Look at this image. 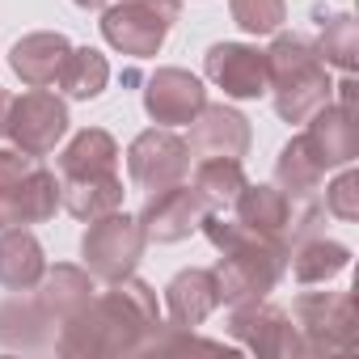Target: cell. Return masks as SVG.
<instances>
[{
    "label": "cell",
    "instance_id": "cell-1",
    "mask_svg": "<svg viewBox=\"0 0 359 359\" xmlns=\"http://www.w3.org/2000/svg\"><path fill=\"white\" fill-rule=\"evenodd\" d=\"M165 330L156 292L123 275L110 283V292L93 296L76 317H68L55 334V351L68 359H102V355H140L156 334Z\"/></svg>",
    "mask_w": 359,
    "mask_h": 359
},
{
    "label": "cell",
    "instance_id": "cell-2",
    "mask_svg": "<svg viewBox=\"0 0 359 359\" xmlns=\"http://www.w3.org/2000/svg\"><path fill=\"white\" fill-rule=\"evenodd\" d=\"M203 237L220 250V262L212 266L216 275V292H220V304H245V300H266L283 271H287V250L250 233L241 220H224L220 212H208L203 216Z\"/></svg>",
    "mask_w": 359,
    "mask_h": 359
},
{
    "label": "cell",
    "instance_id": "cell-3",
    "mask_svg": "<svg viewBox=\"0 0 359 359\" xmlns=\"http://www.w3.org/2000/svg\"><path fill=\"white\" fill-rule=\"evenodd\" d=\"M266 93L275 97V114L283 123H304L334 97L330 68L304 34H275V43L266 47Z\"/></svg>",
    "mask_w": 359,
    "mask_h": 359
},
{
    "label": "cell",
    "instance_id": "cell-4",
    "mask_svg": "<svg viewBox=\"0 0 359 359\" xmlns=\"http://www.w3.org/2000/svg\"><path fill=\"white\" fill-rule=\"evenodd\" d=\"M60 212V177L22 148H0V229L47 224Z\"/></svg>",
    "mask_w": 359,
    "mask_h": 359
},
{
    "label": "cell",
    "instance_id": "cell-5",
    "mask_svg": "<svg viewBox=\"0 0 359 359\" xmlns=\"http://www.w3.org/2000/svg\"><path fill=\"white\" fill-rule=\"evenodd\" d=\"M177 18L182 0H118L102 13V39L131 60H148L161 51Z\"/></svg>",
    "mask_w": 359,
    "mask_h": 359
},
{
    "label": "cell",
    "instance_id": "cell-6",
    "mask_svg": "<svg viewBox=\"0 0 359 359\" xmlns=\"http://www.w3.org/2000/svg\"><path fill=\"white\" fill-rule=\"evenodd\" d=\"M292 325L300 355H334L355 346V296L351 292H304L292 300Z\"/></svg>",
    "mask_w": 359,
    "mask_h": 359
},
{
    "label": "cell",
    "instance_id": "cell-7",
    "mask_svg": "<svg viewBox=\"0 0 359 359\" xmlns=\"http://www.w3.org/2000/svg\"><path fill=\"white\" fill-rule=\"evenodd\" d=\"M144 245H148V237H144L140 220L118 208V212L89 220V229L81 237V258H85V271L93 279L114 283V279L135 271V262L144 258Z\"/></svg>",
    "mask_w": 359,
    "mask_h": 359
},
{
    "label": "cell",
    "instance_id": "cell-8",
    "mask_svg": "<svg viewBox=\"0 0 359 359\" xmlns=\"http://www.w3.org/2000/svg\"><path fill=\"white\" fill-rule=\"evenodd\" d=\"M191 173V148L182 135H173L169 127H148L131 140L127 148V177L140 191H165L187 182Z\"/></svg>",
    "mask_w": 359,
    "mask_h": 359
},
{
    "label": "cell",
    "instance_id": "cell-9",
    "mask_svg": "<svg viewBox=\"0 0 359 359\" xmlns=\"http://www.w3.org/2000/svg\"><path fill=\"white\" fill-rule=\"evenodd\" d=\"M229 338L241 342L258 359H292V355H300V338H296L292 317L283 309L266 304V300L233 304V313H229Z\"/></svg>",
    "mask_w": 359,
    "mask_h": 359
},
{
    "label": "cell",
    "instance_id": "cell-10",
    "mask_svg": "<svg viewBox=\"0 0 359 359\" xmlns=\"http://www.w3.org/2000/svg\"><path fill=\"white\" fill-rule=\"evenodd\" d=\"M26 156H47L55 152V144L68 135V106L64 97L47 93V89H30L22 97H13L9 110V131H5Z\"/></svg>",
    "mask_w": 359,
    "mask_h": 359
},
{
    "label": "cell",
    "instance_id": "cell-11",
    "mask_svg": "<svg viewBox=\"0 0 359 359\" xmlns=\"http://www.w3.org/2000/svg\"><path fill=\"white\" fill-rule=\"evenodd\" d=\"M212 208L199 199V191L195 187H187V182H177V187H165V191H152L148 199H144V208H140V229H144V237L148 241H156V245H173V241H182V237H191L199 224H203V216H208Z\"/></svg>",
    "mask_w": 359,
    "mask_h": 359
},
{
    "label": "cell",
    "instance_id": "cell-12",
    "mask_svg": "<svg viewBox=\"0 0 359 359\" xmlns=\"http://www.w3.org/2000/svg\"><path fill=\"white\" fill-rule=\"evenodd\" d=\"M208 106V89L187 68H156L144 85V110L161 127H187Z\"/></svg>",
    "mask_w": 359,
    "mask_h": 359
},
{
    "label": "cell",
    "instance_id": "cell-13",
    "mask_svg": "<svg viewBox=\"0 0 359 359\" xmlns=\"http://www.w3.org/2000/svg\"><path fill=\"white\" fill-rule=\"evenodd\" d=\"M203 72H208L212 85H220L237 102L262 97L271 89V81H266V51H258L250 43H216L208 51V60H203Z\"/></svg>",
    "mask_w": 359,
    "mask_h": 359
},
{
    "label": "cell",
    "instance_id": "cell-14",
    "mask_svg": "<svg viewBox=\"0 0 359 359\" xmlns=\"http://www.w3.org/2000/svg\"><path fill=\"white\" fill-rule=\"evenodd\" d=\"M191 140H187V148H191V156H233V161H241L245 152H250V144H254V131H250V118L241 114V110H233V106H203L191 123Z\"/></svg>",
    "mask_w": 359,
    "mask_h": 359
},
{
    "label": "cell",
    "instance_id": "cell-15",
    "mask_svg": "<svg viewBox=\"0 0 359 359\" xmlns=\"http://www.w3.org/2000/svg\"><path fill=\"white\" fill-rule=\"evenodd\" d=\"M304 123H309L304 144H309V152L317 156L321 169H338V165H351L359 156V131H355V110L351 106L325 102Z\"/></svg>",
    "mask_w": 359,
    "mask_h": 359
},
{
    "label": "cell",
    "instance_id": "cell-16",
    "mask_svg": "<svg viewBox=\"0 0 359 359\" xmlns=\"http://www.w3.org/2000/svg\"><path fill=\"white\" fill-rule=\"evenodd\" d=\"M216 309H220L216 275L203 266H187L165 283V313H169V325L177 330H199Z\"/></svg>",
    "mask_w": 359,
    "mask_h": 359
},
{
    "label": "cell",
    "instance_id": "cell-17",
    "mask_svg": "<svg viewBox=\"0 0 359 359\" xmlns=\"http://www.w3.org/2000/svg\"><path fill=\"white\" fill-rule=\"evenodd\" d=\"M93 275L85 266H72V262H60V266H47L43 279L34 283V300L47 309V317L55 325H64L68 317H76L89 300H93Z\"/></svg>",
    "mask_w": 359,
    "mask_h": 359
},
{
    "label": "cell",
    "instance_id": "cell-18",
    "mask_svg": "<svg viewBox=\"0 0 359 359\" xmlns=\"http://www.w3.org/2000/svg\"><path fill=\"white\" fill-rule=\"evenodd\" d=\"M68 51H72V43H68L60 30H34V34H26V39L13 43L9 68H13L30 89H47V85H55L60 64H64Z\"/></svg>",
    "mask_w": 359,
    "mask_h": 359
},
{
    "label": "cell",
    "instance_id": "cell-19",
    "mask_svg": "<svg viewBox=\"0 0 359 359\" xmlns=\"http://www.w3.org/2000/svg\"><path fill=\"white\" fill-rule=\"evenodd\" d=\"M55 321L34 296H9L0 300V346L9 351H43L55 342Z\"/></svg>",
    "mask_w": 359,
    "mask_h": 359
},
{
    "label": "cell",
    "instance_id": "cell-20",
    "mask_svg": "<svg viewBox=\"0 0 359 359\" xmlns=\"http://www.w3.org/2000/svg\"><path fill=\"white\" fill-rule=\"evenodd\" d=\"M47 271V254L30 229H0V287L34 292Z\"/></svg>",
    "mask_w": 359,
    "mask_h": 359
},
{
    "label": "cell",
    "instance_id": "cell-21",
    "mask_svg": "<svg viewBox=\"0 0 359 359\" xmlns=\"http://www.w3.org/2000/svg\"><path fill=\"white\" fill-rule=\"evenodd\" d=\"M118 173V144L102 127H85L68 140V148L55 161V177H97Z\"/></svg>",
    "mask_w": 359,
    "mask_h": 359
},
{
    "label": "cell",
    "instance_id": "cell-22",
    "mask_svg": "<svg viewBox=\"0 0 359 359\" xmlns=\"http://www.w3.org/2000/svg\"><path fill=\"white\" fill-rule=\"evenodd\" d=\"M123 177L118 173H97V177H60V208L72 212L76 220H97L106 212L123 208Z\"/></svg>",
    "mask_w": 359,
    "mask_h": 359
},
{
    "label": "cell",
    "instance_id": "cell-23",
    "mask_svg": "<svg viewBox=\"0 0 359 359\" xmlns=\"http://www.w3.org/2000/svg\"><path fill=\"white\" fill-rule=\"evenodd\" d=\"M287 266L300 283H330L351 266V250L342 241H330L325 233H313L287 250Z\"/></svg>",
    "mask_w": 359,
    "mask_h": 359
},
{
    "label": "cell",
    "instance_id": "cell-24",
    "mask_svg": "<svg viewBox=\"0 0 359 359\" xmlns=\"http://www.w3.org/2000/svg\"><path fill=\"white\" fill-rule=\"evenodd\" d=\"M321 177L325 169L317 165V156L309 152L304 135H292L283 148H279V161H275V187L292 199H313L321 191Z\"/></svg>",
    "mask_w": 359,
    "mask_h": 359
},
{
    "label": "cell",
    "instance_id": "cell-25",
    "mask_svg": "<svg viewBox=\"0 0 359 359\" xmlns=\"http://www.w3.org/2000/svg\"><path fill=\"white\" fill-rule=\"evenodd\" d=\"M191 187L199 191V199L212 212H224V208H233V199L245 187V165L233 161V156H203L195 165V182Z\"/></svg>",
    "mask_w": 359,
    "mask_h": 359
},
{
    "label": "cell",
    "instance_id": "cell-26",
    "mask_svg": "<svg viewBox=\"0 0 359 359\" xmlns=\"http://www.w3.org/2000/svg\"><path fill=\"white\" fill-rule=\"evenodd\" d=\"M55 81H60V89H64L68 97L93 102V97L106 89V81H110V64H106V55L93 51V47H72V51L64 55Z\"/></svg>",
    "mask_w": 359,
    "mask_h": 359
},
{
    "label": "cell",
    "instance_id": "cell-27",
    "mask_svg": "<svg viewBox=\"0 0 359 359\" xmlns=\"http://www.w3.org/2000/svg\"><path fill=\"white\" fill-rule=\"evenodd\" d=\"M313 18H317V26H321V34H317L313 47H317V55L325 60V68L355 72V64H359V26H355V18H351V13L325 18V9H317Z\"/></svg>",
    "mask_w": 359,
    "mask_h": 359
},
{
    "label": "cell",
    "instance_id": "cell-28",
    "mask_svg": "<svg viewBox=\"0 0 359 359\" xmlns=\"http://www.w3.org/2000/svg\"><path fill=\"white\" fill-rule=\"evenodd\" d=\"M229 13L245 34H275L287 22L283 0H229Z\"/></svg>",
    "mask_w": 359,
    "mask_h": 359
},
{
    "label": "cell",
    "instance_id": "cell-29",
    "mask_svg": "<svg viewBox=\"0 0 359 359\" xmlns=\"http://www.w3.org/2000/svg\"><path fill=\"white\" fill-rule=\"evenodd\" d=\"M325 212L338 220H359V173L355 169H342L325 187Z\"/></svg>",
    "mask_w": 359,
    "mask_h": 359
},
{
    "label": "cell",
    "instance_id": "cell-30",
    "mask_svg": "<svg viewBox=\"0 0 359 359\" xmlns=\"http://www.w3.org/2000/svg\"><path fill=\"white\" fill-rule=\"evenodd\" d=\"M9 110H13V93H9V89H0V135L9 131Z\"/></svg>",
    "mask_w": 359,
    "mask_h": 359
},
{
    "label": "cell",
    "instance_id": "cell-31",
    "mask_svg": "<svg viewBox=\"0 0 359 359\" xmlns=\"http://www.w3.org/2000/svg\"><path fill=\"white\" fill-rule=\"evenodd\" d=\"M72 5H81V9H102L106 0H72Z\"/></svg>",
    "mask_w": 359,
    "mask_h": 359
}]
</instances>
